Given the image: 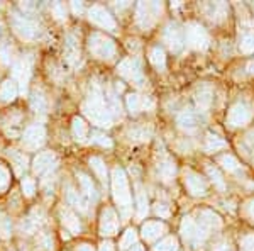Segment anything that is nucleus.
<instances>
[{
  "label": "nucleus",
  "mask_w": 254,
  "mask_h": 251,
  "mask_svg": "<svg viewBox=\"0 0 254 251\" xmlns=\"http://www.w3.org/2000/svg\"><path fill=\"white\" fill-rule=\"evenodd\" d=\"M44 139H46V129H44L43 124H32L27 126L26 129L22 131V150L26 151H36L38 148L43 146Z\"/></svg>",
  "instance_id": "7"
},
{
  "label": "nucleus",
  "mask_w": 254,
  "mask_h": 251,
  "mask_svg": "<svg viewBox=\"0 0 254 251\" xmlns=\"http://www.w3.org/2000/svg\"><path fill=\"white\" fill-rule=\"evenodd\" d=\"M117 72L122 78H126L127 82H130V84H134V85H141L142 80H144V73H142L141 63H139L136 58H132V56L122 60L117 67Z\"/></svg>",
  "instance_id": "8"
},
{
  "label": "nucleus",
  "mask_w": 254,
  "mask_h": 251,
  "mask_svg": "<svg viewBox=\"0 0 254 251\" xmlns=\"http://www.w3.org/2000/svg\"><path fill=\"white\" fill-rule=\"evenodd\" d=\"M214 251H232V248L227 241H224V243H219V245L214 248Z\"/></svg>",
  "instance_id": "47"
},
{
  "label": "nucleus",
  "mask_w": 254,
  "mask_h": 251,
  "mask_svg": "<svg viewBox=\"0 0 254 251\" xmlns=\"http://www.w3.org/2000/svg\"><path fill=\"white\" fill-rule=\"evenodd\" d=\"M153 251H178V243H176L175 238L168 236L163 241H159L153 248Z\"/></svg>",
  "instance_id": "40"
},
{
  "label": "nucleus",
  "mask_w": 254,
  "mask_h": 251,
  "mask_svg": "<svg viewBox=\"0 0 254 251\" xmlns=\"http://www.w3.org/2000/svg\"><path fill=\"white\" fill-rule=\"evenodd\" d=\"M176 122H178V126L182 127L183 131H188V133L195 131L196 124H198V121H196V114L191 112V110H183V112H180Z\"/></svg>",
  "instance_id": "26"
},
{
  "label": "nucleus",
  "mask_w": 254,
  "mask_h": 251,
  "mask_svg": "<svg viewBox=\"0 0 254 251\" xmlns=\"http://www.w3.org/2000/svg\"><path fill=\"white\" fill-rule=\"evenodd\" d=\"M76 251H95V250H93L92 245H80L78 248H76Z\"/></svg>",
  "instance_id": "50"
},
{
  "label": "nucleus",
  "mask_w": 254,
  "mask_h": 251,
  "mask_svg": "<svg viewBox=\"0 0 254 251\" xmlns=\"http://www.w3.org/2000/svg\"><path fill=\"white\" fill-rule=\"evenodd\" d=\"M127 109L130 114H137L141 110H149L154 107V102L151 100V97L139 95V93H129L127 95Z\"/></svg>",
  "instance_id": "16"
},
{
  "label": "nucleus",
  "mask_w": 254,
  "mask_h": 251,
  "mask_svg": "<svg viewBox=\"0 0 254 251\" xmlns=\"http://www.w3.org/2000/svg\"><path fill=\"white\" fill-rule=\"evenodd\" d=\"M61 217H63V226L68 229L69 233H73V234H78L80 233V229H81V224H80V219H78V216H76L73 211H69V209H63L61 211Z\"/></svg>",
  "instance_id": "22"
},
{
  "label": "nucleus",
  "mask_w": 254,
  "mask_h": 251,
  "mask_svg": "<svg viewBox=\"0 0 254 251\" xmlns=\"http://www.w3.org/2000/svg\"><path fill=\"white\" fill-rule=\"evenodd\" d=\"M241 51L243 53H253L254 51V29L244 32V36L241 38Z\"/></svg>",
  "instance_id": "39"
},
{
  "label": "nucleus",
  "mask_w": 254,
  "mask_h": 251,
  "mask_svg": "<svg viewBox=\"0 0 254 251\" xmlns=\"http://www.w3.org/2000/svg\"><path fill=\"white\" fill-rule=\"evenodd\" d=\"M227 148V143L224 141L220 136H215V134H207L205 138V151L207 153H215V151H220Z\"/></svg>",
  "instance_id": "32"
},
{
  "label": "nucleus",
  "mask_w": 254,
  "mask_h": 251,
  "mask_svg": "<svg viewBox=\"0 0 254 251\" xmlns=\"http://www.w3.org/2000/svg\"><path fill=\"white\" fill-rule=\"evenodd\" d=\"M130 251H144V250H142V246H139V245H134L132 248H130Z\"/></svg>",
  "instance_id": "52"
},
{
  "label": "nucleus",
  "mask_w": 254,
  "mask_h": 251,
  "mask_svg": "<svg viewBox=\"0 0 254 251\" xmlns=\"http://www.w3.org/2000/svg\"><path fill=\"white\" fill-rule=\"evenodd\" d=\"M9 20H10L12 29H14V32L22 41H32V39H36L39 36L38 22H36V20L32 19V17H29V15H26V14H22V12L15 10Z\"/></svg>",
  "instance_id": "3"
},
{
  "label": "nucleus",
  "mask_w": 254,
  "mask_h": 251,
  "mask_svg": "<svg viewBox=\"0 0 254 251\" xmlns=\"http://www.w3.org/2000/svg\"><path fill=\"white\" fill-rule=\"evenodd\" d=\"M66 200L71 207L78 209L80 212H87L88 211V202L81 193H78V190H75L73 187L66 188Z\"/></svg>",
  "instance_id": "20"
},
{
  "label": "nucleus",
  "mask_w": 254,
  "mask_h": 251,
  "mask_svg": "<svg viewBox=\"0 0 254 251\" xmlns=\"http://www.w3.org/2000/svg\"><path fill=\"white\" fill-rule=\"evenodd\" d=\"M56 163H58V158H56L55 153H51V151H41L34 158V162H32V170H34L36 175L46 176L56 168Z\"/></svg>",
  "instance_id": "12"
},
{
  "label": "nucleus",
  "mask_w": 254,
  "mask_h": 251,
  "mask_svg": "<svg viewBox=\"0 0 254 251\" xmlns=\"http://www.w3.org/2000/svg\"><path fill=\"white\" fill-rule=\"evenodd\" d=\"M241 250L254 251V234H249V236L243 238V241H241Z\"/></svg>",
  "instance_id": "44"
},
{
  "label": "nucleus",
  "mask_w": 254,
  "mask_h": 251,
  "mask_svg": "<svg viewBox=\"0 0 254 251\" xmlns=\"http://www.w3.org/2000/svg\"><path fill=\"white\" fill-rule=\"evenodd\" d=\"M136 205H137V217L141 219L147 212V195H146L144 188L139 183L136 185Z\"/></svg>",
  "instance_id": "34"
},
{
  "label": "nucleus",
  "mask_w": 254,
  "mask_h": 251,
  "mask_svg": "<svg viewBox=\"0 0 254 251\" xmlns=\"http://www.w3.org/2000/svg\"><path fill=\"white\" fill-rule=\"evenodd\" d=\"M163 41L168 44L171 51L178 53L183 48V32L176 24H168L165 32H163Z\"/></svg>",
  "instance_id": "15"
},
{
  "label": "nucleus",
  "mask_w": 254,
  "mask_h": 251,
  "mask_svg": "<svg viewBox=\"0 0 254 251\" xmlns=\"http://www.w3.org/2000/svg\"><path fill=\"white\" fill-rule=\"evenodd\" d=\"M246 214L249 216V219L254 221V200H251V202L246 205Z\"/></svg>",
  "instance_id": "48"
},
{
  "label": "nucleus",
  "mask_w": 254,
  "mask_h": 251,
  "mask_svg": "<svg viewBox=\"0 0 254 251\" xmlns=\"http://www.w3.org/2000/svg\"><path fill=\"white\" fill-rule=\"evenodd\" d=\"M142 238L146 241H154L161 236L163 233H166V226L159 221H147L142 224Z\"/></svg>",
  "instance_id": "19"
},
{
  "label": "nucleus",
  "mask_w": 254,
  "mask_h": 251,
  "mask_svg": "<svg viewBox=\"0 0 254 251\" xmlns=\"http://www.w3.org/2000/svg\"><path fill=\"white\" fill-rule=\"evenodd\" d=\"M147 58H149V63L153 65L158 72H163L166 67V56H165V51H163L161 46H151L149 48V53H147Z\"/></svg>",
  "instance_id": "23"
},
{
  "label": "nucleus",
  "mask_w": 254,
  "mask_h": 251,
  "mask_svg": "<svg viewBox=\"0 0 254 251\" xmlns=\"http://www.w3.org/2000/svg\"><path fill=\"white\" fill-rule=\"evenodd\" d=\"M88 19L90 22H93L95 26L102 27L105 31H116L117 24L116 19L110 15V12L102 5H92L88 10Z\"/></svg>",
  "instance_id": "11"
},
{
  "label": "nucleus",
  "mask_w": 254,
  "mask_h": 251,
  "mask_svg": "<svg viewBox=\"0 0 254 251\" xmlns=\"http://www.w3.org/2000/svg\"><path fill=\"white\" fill-rule=\"evenodd\" d=\"M20 183H22V193L26 197H32L38 192V182L34 178H31V176H26V178L22 176V182Z\"/></svg>",
  "instance_id": "41"
},
{
  "label": "nucleus",
  "mask_w": 254,
  "mask_h": 251,
  "mask_svg": "<svg viewBox=\"0 0 254 251\" xmlns=\"http://www.w3.org/2000/svg\"><path fill=\"white\" fill-rule=\"evenodd\" d=\"M98 251H114V245L110 241H107V243H104V245L100 246V250Z\"/></svg>",
  "instance_id": "49"
},
{
  "label": "nucleus",
  "mask_w": 254,
  "mask_h": 251,
  "mask_svg": "<svg viewBox=\"0 0 254 251\" xmlns=\"http://www.w3.org/2000/svg\"><path fill=\"white\" fill-rule=\"evenodd\" d=\"M112 192L114 200H116L117 207L121 209V214L127 217L132 211V193H130L129 180L124 173L122 168H114L112 171Z\"/></svg>",
  "instance_id": "2"
},
{
  "label": "nucleus",
  "mask_w": 254,
  "mask_h": 251,
  "mask_svg": "<svg viewBox=\"0 0 254 251\" xmlns=\"http://www.w3.org/2000/svg\"><path fill=\"white\" fill-rule=\"evenodd\" d=\"M64 58L69 65H75L80 60V48L75 36H68L66 43H64Z\"/></svg>",
  "instance_id": "24"
},
{
  "label": "nucleus",
  "mask_w": 254,
  "mask_h": 251,
  "mask_svg": "<svg viewBox=\"0 0 254 251\" xmlns=\"http://www.w3.org/2000/svg\"><path fill=\"white\" fill-rule=\"evenodd\" d=\"M17 82L14 78H5V80L0 82V102L3 104H9V102L15 100L17 97Z\"/></svg>",
  "instance_id": "18"
},
{
  "label": "nucleus",
  "mask_w": 254,
  "mask_h": 251,
  "mask_svg": "<svg viewBox=\"0 0 254 251\" xmlns=\"http://www.w3.org/2000/svg\"><path fill=\"white\" fill-rule=\"evenodd\" d=\"M0 236L2 238L12 236V219L7 212H0Z\"/></svg>",
  "instance_id": "38"
},
{
  "label": "nucleus",
  "mask_w": 254,
  "mask_h": 251,
  "mask_svg": "<svg viewBox=\"0 0 254 251\" xmlns=\"http://www.w3.org/2000/svg\"><path fill=\"white\" fill-rule=\"evenodd\" d=\"M88 51L95 58L100 60H112L117 53V46L112 39L107 38L102 32H92L88 38Z\"/></svg>",
  "instance_id": "4"
},
{
  "label": "nucleus",
  "mask_w": 254,
  "mask_h": 251,
  "mask_svg": "<svg viewBox=\"0 0 254 251\" xmlns=\"http://www.w3.org/2000/svg\"><path fill=\"white\" fill-rule=\"evenodd\" d=\"M151 133H153V129L146 124H134L129 129V136L132 139H137V141H144V139L149 138Z\"/></svg>",
  "instance_id": "36"
},
{
  "label": "nucleus",
  "mask_w": 254,
  "mask_h": 251,
  "mask_svg": "<svg viewBox=\"0 0 254 251\" xmlns=\"http://www.w3.org/2000/svg\"><path fill=\"white\" fill-rule=\"evenodd\" d=\"M253 116H254V109L251 104H248V102H236L229 109L225 122H227L229 127H241L248 124L253 119Z\"/></svg>",
  "instance_id": "6"
},
{
  "label": "nucleus",
  "mask_w": 254,
  "mask_h": 251,
  "mask_svg": "<svg viewBox=\"0 0 254 251\" xmlns=\"http://www.w3.org/2000/svg\"><path fill=\"white\" fill-rule=\"evenodd\" d=\"M119 231V216L112 207H105L100 216V234L114 236Z\"/></svg>",
  "instance_id": "14"
},
{
  "label": "nucleus",
  "mask_w": 254,
  "mask_h": 251,
  "mask_svg": "<svg viewBox=\"0 0 254 251\" xmlns=\"http://www.w3.org/2000/svg\"><path fill=\"white\" fill-rule=\"evenodd\" d=\"M219 163L222 165V168H224V170H227L229 173H241V171H243V167H241V163L237 162V160L232 155L220 156Z\"/></svg>",
  "instance_id": "35"
},
{
  "label": "nucleus",
  "mask_w": 254,
  "mask_h": 251,
  "mask_svg": "<svg viewBox=\"0 0 254 251\" xmlns=\"http://www.w3.org/2000/svg\"><path fill=\"white\" fill-rule=\"evenodd\" d=\"M76 176H78L81 195H83L85 199L97 200V188H95V185H93L92 178H90L88 175H85V173H76Z\"/></svg>",
  "instance_id": "21"
},
{
  "label": "nucleus",
  "mask_w": 254,
  "mask_h": 251,
  "mask_svg": "<svg viewBox=\"0 0 254 251\" xmlns=\"http://www.w3.org/2000/svg\"><path fill=\"white\" fill-rule=\"evenodd\" d=\"M180 231H182V238L185 240V243L191 245L193 248L202 245V243L207 240V234H208L193 217H185L182 222V229H180Z\"/></svg>",
  "instance_id": "5"
},
{
  "label": "nucleus",
  "mask_w": 254,
  "mask_h": 251,
  "mask_svg": "<svg viewBox=\"0 0 254 251\" xmlns=\"http://www.w3.org/2000/svg\"><path fill=\"white\" fill-rule=\"evenodd\" d=\"M90 167H92L93 173L97 175V178L100 180L102 183L107 182V167H105L104 160H102L100 156H93V158H90Z\"/></svg>",
  "instance_id": "31"
},
{
  "label": "nucleus",
  "mask_w": 254,
  "mask_h": 251,
  "mask_svg": "<svg viewBox=\"0 0 254 251\" xmlns=\"http://www.w3.org/2000/svg\"><path fill=\"white\" fill-rule=\"evenodd\" d=\"M154 211H156V214L159 217H168L170 216V205L168 204H156V209H154Z\"/></svg>",
  "instance_id": "45"
},
{
  "label": "nucleus",
  "mask_w": 254,
  "mask_h": 251,
  "mask_svg": "<svg viewBox=\"0 0 254 251\" xmlns=\"http://www.w3.org/2000/svg\"><path fill=\"white\" fill-rule=\"evenodd\" d=\"M246 70H248V73H251V75H254V60L249 61L248 67H246Z\"/></svg>",
  "instance_id": "51"
},
{
  "label": "nucleus",
  "mask_w": 254,
  "mask_h": 251,
  "mask_svg": "<svg viewBox=\"0 0 254 251\" xmlns=\"http://www.w3.org/2000/svg\"><path fill=\"white\" fill-rule=\"evenodd\" d=\"M161 9H163L161 3H146V2L137 3L136 5V22L146 29V27H149L151 24H154V20L158 19Z\"/></svg>",
  "instance_id": "10"
},
{
  "label": "nucleus",
  "mask_w": 254,
  "mask_h": 251,
  "mask_svg": "<svg viewBox=\"0 0 254 251\" xmlns=\"http://www.w3.org/2000/svg\"><path fill=\"white\" fill-rule=\"evenodd\" d=\"M207 170V175L210 176V180L214 182V185L219 190H225V180L222 178V175H220V171L217 170L215 167H212V165H207L205 167Z\"/></svg>",
  "instance_id": "37"
},
{
  "label": "nucleus",
  "mask_w": 254,
  "mask_h": 251,
  "mask_svg": "<svg viewBox=\"0 0 254 251\" xmlns=\"http://www.w3.org/2000/svg\"><path fill=\"white\" fill-rule=\"evenodd\" d=\"M90 141L93 143V145H100V146H107V148H110L112 146V141H110V139L107 138V136L105 134H100V133H92V136H90Z\"/></svg>",
  "instance_id": "43"
},
{
  "label": "nucleus",
  "mask_w": 254,
  "mask_h": 251,
  "mask_svg": "<svg viewBox=\"0 0 254 251\" xmlns=\"http://www.w3.org/2000/svg\"><path fill=\"white\" fill-rule=\"evenodd\" d=\"M225 12H227V5L225 3H208L207 5V15L208 19L215 20V22H219V20H222L225 17Z\"/></svg>",
  "instance_id": "33"
},
{
  "label": "nucleus",
  "mask_w": 254,
  "mask_h": 251,
  "mask_svg": "<svg viewBox=\"0 0 254 251\" xmlns=\"http://www.w3.org/2000/svg\"><path fill=\"white\" fill-rule=\"evenodd\" d=\"M134 243H136V231H134V229H127L119 246H121L122 250H127V248H132Z\"/></svg>",
  "instance_id": "42"
},
{
  "label": "nucleus",
  "mask_w": 254,
  "mask_h": 251,
  "mask_svg": "<svg viewBox=\"0 0 254 251\" xmlns=\"http://www.w3.org/2000/svg\"><path fill=\"white\" fill-rule=\"evenodd\" d=\"M9 158H10V168L14 173H22V170H26L27 167V160H26V153L24 151H17V150H9Z\"/></svg>",
  "instance_id": "27"
},
{
  "label": "nucleus",
  "mask_w": 254,
  "mask_h": 251,
  "mask_svg": "<svg viewBox=\"0 0 254 251\" xmlns=\"http://www.w3.org/2000/svg\"><path fill=\"white\" fill-rule=\"evenodd\" d=\"M244 146L248 148L249 151H253V153H254V131H253V133H249L244 138Z\"/></svg>",
  "instance_id": "46"
},
{
  "label": "nucleus",
  "mask_w": 254,
  "mask_h": 251,
  "mask_svg": "<svg viewBox=\"0 0 254 251\" xmlns=\"http://www.w3.org/2000/svg\"><path fill=\"white\" fill-rule=\"evenodd\" d=\"M83 112H85V116H88V119L93 124H97L100 127L112 126V112H110V107L107 105V100H105L98 88H95L90 93L87 102L83 104Z\"/></svg>",
  "instance_id": "1"
},
{
  "label": "nucleus",
  "mask_w": 254,
  "mask_h": 251,
  "mask_svg": "<svg viewBox=\"0 0 254 251\" xmlns=\"http://www.w3.org/2000/svg\"><path fill=\"white\" fill-rule=\"evenodd\" d=\"M185 187L187 190L193 197H202L207 193L208 183L205 178H202L198 173H195L193 170H185Z\"/></svg>",
  "instance_id": "13"
},
{
  "label": "nucleus",
  "mask_w": 254,
  "mask_h": 251,
  "mask_svg": "<svg viewBox=\"0 0 254 251\" xmlns=\"http://www.w3.org/2000/svg\"><path fill=\"white\" fill-rule=\"evenodd\" d=\"M12 175H14V171H12L10 165L0 163V193L9 190L12 185Z\"/></svg>",
  "instance_id": "30"
},
{
  "label": "nucleus",
  "mask_w": 254,
  "mask_h": 251,
  "mask_svg": "<svg viewBox=\"0 0 254 251\" xmlns=\"http://www.w3.org/2000/svg\"><path fill=\"white\" fill-rule=\"evenodd\" d=\"M185 41L193 49H205L208 46V32L198 22H188L185 26Z\"/></svg>",
  "instance_id": "9"
},
{
  "label": "nucleus",
  "mask_w": 254,
  "mask_h": 251,
  "mask_svg": "<svg viewBox=\"0 0 254 251\" xmlns=\"http://www.w3.org/2000/svg\"><path fill=\"white\" fill-rule=\"evenodd\" d=\"M196 222H198L207 233L212 231V229L222 228V219H220L214 211H207V209H203V211L198 212V219H196Z\"/></svg>",
  "instance_id": "17"
},
{
  "label": "nucleus",
  "mask_w": 254,
  "mask_h": 251,
  "mask_svg": "<svg viewBox=\"0 0 254 251\" xmlns=\"http://www.w3.org/2000/svg\"><path fill=\"white\" fill-rule=\"evenodd\" d=\"M71 133L75 136V139L83 141V139L90 134V127L81 117H75L73 119V124H71Z\"/></svg>",
  "instance_id": "29"
},
{
  "label": "nucleus",
  "mask_w": 254,
  "mask_h": 251,
  "mask_svg": "<svg viewBox=\"0 0 254 251\" xmlns=\"http://www.w3.org/2000/svg\"><path fill=\"white\" fill-rule=\"evenodd\" d=\"M158 175L161 176L163 182H171L176 175V165L171 160H163L158 163Z\"/></svg>",
  "instance_id": "28"
},
{
  "label": "nucleus",
  "mask_w": 254,
  "mask_h": 251,
  "mask_svg": "<svg viewBox=\"0 0 254 251\" xmlns=\"http://www.w3.org/2000/svg\"><path fill=\"white\" fill-rule=\"evenodd\" d=\"M195 104H196V109L202 110V112H205L212 104V88L207 87V85H203V87H200L198 90H196Z\"/></svg>",
  "instance_id": "25"
}]
</instances>
